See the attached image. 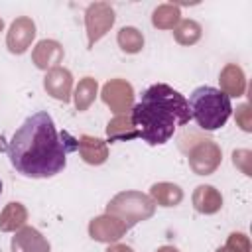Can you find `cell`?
I'll return each instance as SVG.
<instances>
[{"label":"cell","mask_w":252,"mask_h":252,"mask_svg":"<svg viewBox=\"0 0 252 252\" xmlns=\"http://www.w3.org/2000/svg\"><path fill=\"white\" fill-rule=\"evenodd\" d=\"M191 120L199 124V128L213 132L226 124V120L232 114V102L230 96L211 85H201L193 89V93L187 98Z\"/></svg>","instance_id":"cell-3"},{"label":"cell","mask_w":252,"mask_h":252,"mask_svg":"<svg viewBox=\"0 0 252 252\" xmlns=\"http://www.w3.org/2000/svg\"><path fill=\"white\" fill-rule=\"evenodd\" d=\"M0 195H2V181H0Z\"/></svg>","instance_id":"cell-4"},{"label":"cell","mask_w":252,"mask_h":252,"mask_svg":"<svg viewBox=\"0 0 252 252\" xmlns=\"http://www.w3.org/2000/svg\"><path fill=\"white\" fill-rule=\"evenodd\" d=\"M191 120L187 98L165 83L150 85L142 91L140 100L130 112V132L108 136L110 142L142 140L148 146H161L169 142L177 128Z\"/></svg>","instance_id":"cell-2"},{"label":"cell","mask_w":252,"mask_h":252,"mask_svg":"<svg viewBox=\"0 0 252 252\" xmlns=\"http://www.w3.org/2000/svg\"><path fill=\"white\" fill-rule=\"evenodd\" d=\"M4 150L20 175L47 179L65 169L67 156L77 150V140L69 132H59L49 112L37 110L18 126Z\"/></svg>","instance_id":"cell-1"}]
</instances>
